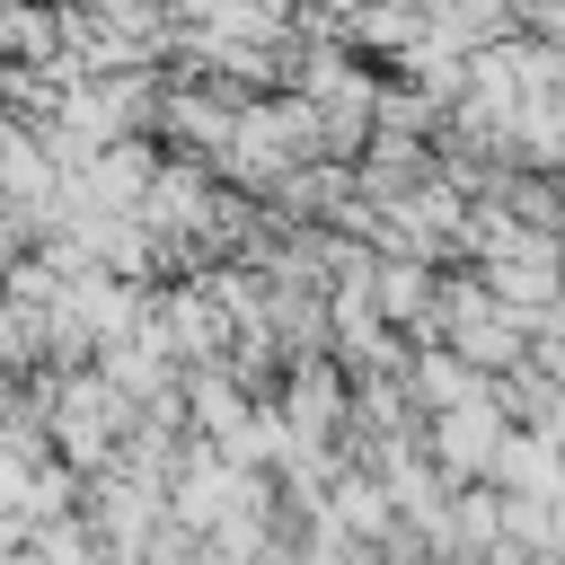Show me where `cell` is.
<instances>
[{
  "label": "cell",
  "instance_id": "cell-1",
  "mask_svg": "<svg viewBox=\"0 0 565 565\" xmlns=\"http://www.w3.org/2000/svg\"><path fill=\"white\" fill-rule=\"evenodd\" d=\"M371 309L380 318H397V327H433V274L424 265H406V256H388V265H371Z\"/></svg>",
  "mask_w": 565,
  "mask_h": 565
}]
</instances>
